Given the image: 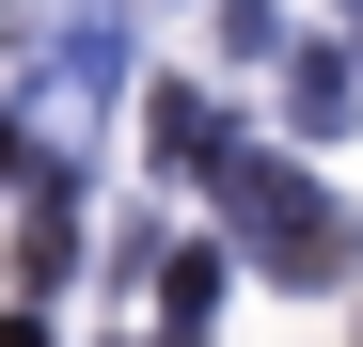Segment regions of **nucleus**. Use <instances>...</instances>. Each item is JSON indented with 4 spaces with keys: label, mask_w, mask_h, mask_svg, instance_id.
I'll list each match as a JSON object with an SVG mask.
<instances>
[{
    "label": "nucleus",
    "mask_w": 363,
    "mask_h": 347,
    "mask_svg": "<svg viewBox=\"0 0 363 347\" xmlns=\"http://www.w3.org/2000/svg\"><path fill=\"white\" fill-rule=\"evenodd\" d=\"M206 300H221V253H158V331L206 347Z\"/></svg>",
    "instance_id": "obj_5"
},
{
    "label": "nucleus",
    "mask_w": 363,
    "mask_h": 347,
    "mask_svg": "<svg viewBox=\"0 0 363 347\" xmlns=\"http://www.w3.org/2000/svg\"><path fill=\"white\" fill-rule=\"evenodd\" d=\"M0 347H48V316H32V300H16V316H0Z\"/></svg>",
    "instance_id": "obj_8"
},
{
    "label": "nucleus",
    "mask_w": 363,
    "mask_h": 347,
    "mask_svg": "<svg viewBox=\"0 0 363 347\" xmlns=\"http://www.w3.org/2000/svg\"><path fill=\"white\" fill-rule=\"evenodd\" d=\"M284 47V0H221V64H269Z\"/></svg>",
    "instance_id": "obj_6"
},
{
    "label": "nucleus",
    "mask_w": 363,
    "mask_h": 347,
    "mask_svg": "<svg viewBox=\"0 0 363 347\" xmlns=\"http://www.w3.org/2000/svg\"><path fill=\"white\" fill-rule=\"evenodd\" d=\"M284 127H300V142H347V127H363V79L332 64V47H316V64L284 79Z\"/></svg>",
    "instance_id": "obj_4"
},
{
    "label": "nucleus",
    "mask_w": 363,
    "mask_h": 347,
    "mask_svg": "<svg viewBox=\"0 0 363 347\" xmlns=\"http://www.w3.org/2000/svg\"><path fill=\"white\" fill-rule=\"evenodd\" d=\"M111 79H127V16L95 0V16L64 32V79H48V110H64V127H95V95H111Z\"/></svg>",
    "instance_id": "obj_3"
},
{
    "label": "nucleus",
    "mask_w": 363,
    "mask_h": 347,
    "mask_svg": "<svg viewBox=\"0 0 363 347\" xmlns=\"http://www.w3.org/2000/svg\"><path fill=\"white\" fill-rule=\"evenodd\" d=\"M143 142H158V174H221V158H237V142H221V95H206V79L143 95Z\"/></svg>",
    "instance_id": "obj_2"
},
{
    "label": "nucleus",
    "mask_w": 363,
    "mask_h": 347,
    "mask_svg": "<svg viewBox=\"0 0 363 347\" xmlns=\"http://www.w3.org/2000/svg\"><path fill=\"white\" fill-rule=\"evenodd\" d=\"M221 205H237V253H253L269 284H347V237H363V221H347L300 158H253V142H237V158H221Z\"/></svg>",
    "instance_id": "obj_1"
},
{
    "label": "nucleus",
    "mask_w": 363,
    "mask_h": 347,
    "mask_svg": "<svg viewBox=\"0 0 363 347\" xmlns=\"http://www.w3.org/2000/svg\"><path fill=\"white\" fill-rule=\"evenodd\" d=\"M64 268H79V221H64V205H48V221H32V237H16V284H64Z\"/></svg>",
    "instance_id": "obj_7"
},
{
    "label": "nucleus",
    "mask_w": 363,
    "mask_h": 347,
    "mask_svg": "<svg viewBox=\"0 0 363 347\" xmlns=\"http://www.w3.org/2000/svg\"><path fill=\"white\" fill-rule=\"evenodd\" d=\"M111 347H127V331H111ZM143 347H174V331H143Z\"/></svg>",
    "instance_id": "obj_10"
},
{
    "label": "nucleus",
    "mask_w": 363,
    "mask_h": 347,
    "mask_svg": "<svg viewBox=\"0 0 363 347\" xmlns=\"http://www.w3.org/2000/svg\"><path fill=\"white\" fill-rule=\"evenodd\" d=\"M0 174H32V127H0Z\"/></svg>",
    "instance_id": "obj_9"
}]
</instances>
